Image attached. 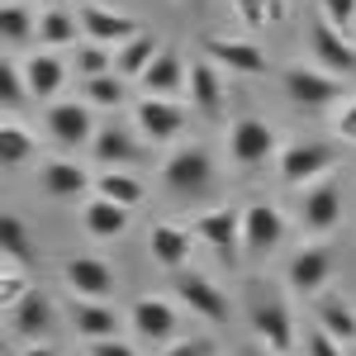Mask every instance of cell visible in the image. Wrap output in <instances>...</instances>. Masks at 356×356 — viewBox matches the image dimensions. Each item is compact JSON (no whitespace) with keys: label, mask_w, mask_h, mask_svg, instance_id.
<instances>
[{"label":"cell","mask_w":356,"mask_h":356,"mask_svg":"<svg viewBox=\"0 0 356 356\" xmlns=\"http://www.w3.org/2000/svg\"><path fill=\"white\" fill-rule=\"evenodd\" d=\"M247 328L257 332V342L261 347H271V352H295V314H290V295L275 285V280H252L247 285Z\"/></svg>","instance_id":"cell-1"},{"label":"cell","mask_w":356,"mask_h":356,"mask_svg":"<svg viewBox=\"0 0 356 356\" xmlns=\"http://www.w3.org/2000/svg\"><path fill=\"white\" fill-rule=\"evenodd\" d=\"M271 157H280V138H275L271 124L257 119V114L233 119V129H228V162L238 171H261Z\"/></svg>","instance_id":"cell-2"},{"label":"cell","mask_w":356,"mask_h":356,"mask_svg":"<svg viewBox=\"0 0 356 356\" xmlns=\"http://www.w3.org/2000/svg\"><path fill=\"white\" fill-rule=\"evenodd\" d=\"M285 95L295 105H304V110H328L337 100H347V76L323 72L318 62H295L285 72Z\"/></svg>","instance_id":"cell-3"},{"label":"cell","mask_w":356,"mask_h":356,"mask_svg":"<svg viewBox=\"0 0 356 356\" xmlns=\"http://www.w3.org/2000/svg\"><path fill=\"white\" fill-rule=\"evenodd\" d=\"M186 119H191V110H186L176 95H143L134 105V129L143 134V143H152V147L176 143V138L186 134Z\"/></svg>","instance_id":"cell-4"},{"label":"cell","mask_w":356,"mask_h":356,"mask_svg":"<svg viewBox=\"0 0 356 356\" xmlns=\"http://www.w3.org/2000/svg\"><path fill=\"white\" fill-rule=\"evenodd\" d=\"M43 124H48V138H53L57 147H67V152H76V147H90L95 134H100V124H95V105L90 100H53L48 114H43Z\"/></svg>","instance_id":"cell-5"},{"label":"cell","mask_w":356,"mask_h":356,"mask_svg":"<svg viewBox=\"0 0 356 356\" xmlns=\"http://www.w3.org/2000/svg\"><path fill=\"white\" fill-rule=\"evenodd\" d=\"M332 166H337V147L328 143H285L280 147V157H275V171H280V181L285 186H314V181H323Z\"/></svg>","instance_id":"cell-6"},{"label":"cell","mask_w":356,"mask_h":356,"mask_svg":"<svg viewBox=\"0 0 356 356\" xmlns=\"http://www.w3.org/2000/svg\"><path fill=\"white\" fill-rule=\"evenodd\" d=\"M309 62H318L323 72H337V76H356V43L347 38V29H337L332 19H314L309 24Z\"/></svg>","instance_id":"cell-7"},{"label":"cell","mask_w":356,"mask_h":356,"mask_svg":"<svg viewBox=\"0 0 356 356\" xmlns=\"http://www.w3.org/2000/svg\"><path fill=\"white\" fill-rule=\"evenodd\" d=\"M129 328H134L143 342L166 347V342L181 337V309L171 300H162V295H138L134 309H129Z\"/></svg>","instance_id":"cell-8"},{"label":"cell","mask_w":356,"mask_h":356,"mask_svg":"<svg viewBox=\"0 0 356 356\" xmlns=\"http://www.w3.org/2000/svg\"><path fill=\"white\" fill-rule=\"evenodd\" d=\"M337 223H342V186L332 176H323L300 200V228H304V238H328Z\"/></svg>","instance_id":"cell-9"},{"label":"cell","mask_w":356,"mask_h":356,"mask_svg":"<svg viewBox=\"0 0 356 356\" xmlns=\"http://www.w3.org/2000/svg\"><path fill=\"white\" fill-rule=\"evenodd\" d=\"M214 181V157L209 147H181L162 162V186L171 195H200Z\"/></svg>","instance_id":"cell-10"},{"label":"cell","mask_w":356,"mask_h":356,"mask_svg":"<svg viewBox=\"0 0 356 356\" xmlns=\"http://www.w3.org/2000/svg\"><path fill=\"white\" fill-rule=\"evenodd\" d=\"M176 295H181V304L191 309L195 318H204V323H228V318H233L228 290H219V280H209V275H200V271H181Z\"/></svg>","instance_id":"cell-11"},{"label":"cell","mask_w":356,"mask_h":356,"mask_svg":"<svg viewBox=\"0 0 356 356\" xmlns=\"http://www.w3.org/2000/svg\"><path fill=\"white\" fill-rule=\"evenodd\" d=\"M332 266H337V261H332V247L314 238V243H304L300 252L290 257V266H285V285L314 300V295H323V285L332 280Z\"/></svg>","instance_id":"cell-12"},{"label":"cell","mask_w":356,"mask_h":356,"mask_svg":"<svg viewBox=\"0 0 356 356\" xmlns=\"http://www.w3.org/2000/svg\"><path fill=\"white\" fill-rule=\"evenodd\" d=\"M191 228L195 238L219 257H238V247H243V209H233V204H214V209L195 214Z\"/></svg>","instance_id":"cell-13"},{"label":"cell","mask_w":356,"mask_h":356,"mask_svg":"<svg viewBox=\"0 0 356 356\" xmlns=\"http://www.w3.org/2000/svg\"><path fill=\"white\" fill-rule=\"evenodd\" d=\"M62 280L72 295H86V300H114V290H119V275L105 257H67Z\"/></svg>","instance_id":"cell-14"},{"label":"cell","mask_w":356,"mask_h":356,"mask_svg":"<svg viewBox=\"0 0 356 356\" xmlns=\"http://www.w3.org/2000/svg\"><path fill=\"white\" fill-rule=\"evenodd\" d=\"M195 243H200V238H195L191 223L162 219V223H152V228H147V257H152L162 271H186V261H191V247H195Z\"/></svg>","instance_id":"cell-15"},{"label":"cell","mask_w":356,"mask_h":356,"mask_svg":"<svg viewBox=\"0 0 356 356\" xmlns=\"http://www.w3.org/2000/svg\"><path fill=\"white\" fill-rule=\"evenodd\" d=\"M280 238H285V214H280V204L252 200L243 209V247L252 257H266V252L280 247Z\"/></svg>","instance_id":"cell-16"},{"label":"cell","mask_w":356,"mask_h":356,"mask_svg":"<svg viewBox=\"0 0 356 356\" xmlns=\"http://www.w3.org/2000/svg\"><path fill=\"white\" fill-rule=\"evenodd\" d=\"M67 323L81 342H100V337H119V309L110 300H86L72 295L67 300Z\"/></svg>","instance_id":"cell-17"},{"label":"cell","mask_w":356,"mask_h":356,"mask_svg":"<svg viewBox=\"0 0 356 356\" xmlns=\"http://www.w3.org/2000/svg\"><path fill=\"white\" fill-rule=\"evenodd\" d=\"M81 29H86V38H95V43H105V48H119V43H129L134 33H143L134 15L110 10V5H100V0L81 5Z\"/></svg>","instance_id":"cell-18"},{"label":"cell","mask_w":356,"mask_h":356,"mask_svg":"<svg viewBox=\"0 0 356 356\" xmlns=\"http://www.w3.org/2000/svg\"><path fill=\"white\" fill-rule=\"evenodd\" d=\"M204 57H214L223 72H233V76H261L266 72V53L257 48V43H247V38H204Z\"/></svg>","instance_id":"cell-19"},{"label":"cell","mask_w":356,"mask_h":356,"mask_svg":"<svg viewBox=\"0 0 356 356\" xmlns=\"http://www.w3.org/2000/svg\"><path fill=\"white\" fill-rule=\"evenodd\" d=\"M90 186H95V176L72 157H53V162L38 166V191L53 195V200H81Z\"/></svg>","instance_id":"cell-20"},{"label":"cell","mask_w":356,"mask_h":356,"mask_svg":"<svg viewBox=\"0 0 356 356\" xmlns=\"http://www.w3.org/2000/svg\"><path fill=\"white\" fill-rule=\"evenodd\" d=\"M72 72H76V67H72L67 57H57V48H43V53L24 57V76H29V90H33V100H57Z\"/></svg>","instance_id":"cell-21"},{"label":"cell","mask_w":356,"mask_h":356,"mask_svg":"<svg viewBox=\"0 0 356 356\" xmlns=\"http://www.w3.org/2000/svg\"><path fill=\"white\" fill-rule=\"evenodd\" d=\"M129 223H134V209L119 204V200H105V195L86 200V209H81V228L95 238V243H114V238H124Z\"/></svg>","instance_id":"cell-22"},{"label":"cell","mask_w":356,"mask_h":356,"mask_svg":"<svg viewBox=\"0 0 356 356\" xmlns=\"http://www.w3.org/2000/svg\"><path fill=\"white\" fill-rule=\"evenodd\" d=\"M138 129L129 134V129H119V124H105L100 134H95V143H90V157L100 166H138L143 162V143H138Z\"/></svg>","instance_id":"cell-23"},{"label":"cell","mask_w":356,"mask_h":356,"mask_svg":"<svg viewBox=\"0 0 356 356\" xmlns=\"http://www.w3.org/2000/svg\"><path fill=\"white\" fill-rule=\"evenodd\" d=\"M223 67L214 57H195L191 72H186V95L195 100V110L200 114H219L223 110Z\"/></svg>","instance_id":"cell-24"},{"label":"cell","mask_w":356,"mask_h":356,"mask_svg":"<svg viewBox=\"0 0 356 356\" xmlns=\"http://www.w3.org/2000/svg\"><path fill=\"white\" fill-rule=\"evenodd\" d=\"M186 72H191V62L176 48H162L152 57V67L138 76V86H143V95H181L186 90Z\"/></svg>","instance_id":"cell-25"},{"label":"cell","mask_w":356,"mask_h":356,"mask_svg":"<svg viewBox=\"0 0 356 356\" xmlns=\"http://www.w3.org/2000/svg\"><path fill=\"white\" fill-rule=\"evenodd\" d=\"M53 300L43 295V290H29L24 300L10 309V332L15 337H24V342H43V332L53 328Z\"/></svg>","instance_id":"cell-26"},{"label":"cell","mask_w":356,"mask_h":356,"mask_svg":"<svg viewBox=\"0 0 356 356\" xmlns=\"http://www.w3.org/2000/svg\"><path fill=\"white\" fill-rule=\"evenodd\" d=\"M81 15H72L67 5H43V15H38V43L43 48H72V43H81Z\"/></svg>","instance_id":"cell-27"},{"label":"cell","mask_w":356,"mask_h":356,"mask_svg":"<svg viewBox=\"0 0 356 356\" xmlns=\"http://www.w3.org/2000/svg\"><path fill=\"white\" fill-rule=\"evenodd\" d=\"M314 323L328 328L337 342H356V309L342 295H314Z\"/></svg>","instance_id":"cell-28"},{"label":"cell","mask_w":356,"mask_h":356,"mask_svg":"<svg viewBox=\"0 0 356 356\" xmlns=\"http://www.w3.org/2000/svg\"><path fill=\"white\" fill-rule=\"evenodd\" d=\"M162 53V43L152 38V33H134L129 43H119L114 48V72L124 76V81H138L147 67H152V57Z\"/></svg>","instance_id":"cell-29"},{"label":"cell","mask_w":356,"mask_h":356,"mask_svg":"<svg viewBox=\"0 0 356 356\" xmlns=\"http://www.w3.org/2000/svg\"><path fill=\"white\" fill-rule=\"evenodd\" d=\"M95 195H105V200H119V204L138 209L147 191H143V181H138L129 166H105V176H95Z\"/></svg>","instance_id":"cell-30"},{"label":"cell","mask_w":356,"mask_h":356,"mask_svg":"<svg viewBox=\"0 0 356 356\" xmlns=\"http://www.w3.org/2000/svg\"><path fill=\"white\" fill-rule=\"evenodd\" d=\"M33 152H38V138L29 134L19 119H5V124H0V162L15 171V166L33 162Z\"/></svg>","instance_id":"cell-31"},{"label":"cell","mask_w":356,"mask_h":356,"mask_svg":"<svg viewBox=\"0 0 356 356\" xmlns=\"http://www.w3.org/2000/svg\"><path fill=\"white\" fill-rule=\"evenodd\" d=\"M0 33H5V48H24L29 38H38V15L24 0H10L5 15H0Z\"/></svg>","instance_id":"cell-32"},{"label":"cell","mask_w":356,"mask_h":356,"mask_svg":"<svg viewBox=\"0 0 356 356\" xmlns=\"http://www.w3.org/2000/svg\"><path fill=\"white\" fill-rule=\"evenodd\" d=\"M81 100H90L95 110H114V105H124L129 100V86L119 72H105V76H86L81 81Z\"/></svg>","instance_id":"cell-33"},{"label":"cell","mask_w":356,"mask_h":356,"mask_svg":"<svg viewBox=\"0 0 356 356\" xmlns=\"http://www.w3.org/2000/svg\"><path fill=\"white\" fill-rule=\"evenodd\" d=\"M0 243H5V261H19V266L33 261V238H29V228H24L19 214H5V223H0Z\"/></svg>","instance_id":"cell-34"},{"label":"cell","mask_w":356,"mask_h":356,"mask_svg":"<svg viewBox=\"0 0 356 356\" xmlns=\"http://www.w3.org/2000/svg\"><path fill=\"white\" fill-rule=\"evenodd\" d=\"M72 67H76V76H105V72H114V53L105 48V43H95V38H86V43H76V57H72Z\"/></svg>","instance_id":"cell-35"},{"label":"cell","mask_w":356,"mask_h":356,"mask_svg":"<svg viewBox=\"0 0 356 356\" xmlns=\"http://www.w3.org/2000/svg\"><path fill=\"white\" fill-rule=\"evenodd\" d=\"M29 290H33V285H29V266H19V261H5V266H0V304H5V314L24 300Z\"/></svg>","instance_id":"cell-36"},{"label":"cell","mask_w":356,"mask_h":356,"mask_svg":"<svg viewBox=\"0 0 356 356\" xmlns=\"http://www.w3.org/2000/svg\"><path fill=\"white\" fill-rule=\"evenodd\" d=\"M0 81H5V105L10 110H19L33 100V90H29V76H24V62L19 57H5V72H0Z\"/></svg>","instance_id":"cell-37"},{"label":"cell","mask_w":356,"mask_h":356,"mask_svg":"<svg viewBox=\"0 0 356 356\" xmlns=\"http://www.w3.org/2000/svg\"><path fill=\"white\" fill-rule=\"evenodd\" d=\"M304 356H347V342H337L328 328H309V337H304Z\"/></svg>","instance_id":"cell-38"},{"label":"cell","mask_w":356,"mask_h":356,"mask_svg":"<svg viewBox=\"0 0 356 356\" xmlns=\"http://www.w3.org/2000/svg\"><path fill=\"white\" fill-rule=\"evenodd\" d=\"M157 356H214V342L209 337H176V342L157 347Z\"/></svg>","instance_id":"cell-39"},{"label":"cell","mask_w":356,"mask_h":356,"mask_svg":"<svg viewBox=\"0 0 356 356\" xmlns=\"http://www.w3.org/2000/svg\"><path fill=\"white\" fill-rule=\"evenodd\" d=\"M318 10H323V19H332L337 29L356 24V0H318Z\"/></svg>","instance_id":"cell-40"},{"label":"cell","mask_w":356,"mask_h":356,"mask_svg":"<svg viewBox=\"0 0 356 356\" xmlns=\"http://www.w3.org/2000/svg\"><path fill=\"white\" fill-rule=\"evenodd\" d=\"M332 129H337L342 143H352V147H356V95L342 100V110H337V119H332Z\"/></svg>","instance_id":"cell-41"},{"label":"cell","mask_w":356,"mask_h":356,"mask_svg":"<svg viewBox=\"0 0 356 356\" xmlns=\"http://www.w3.org/2000/svg\"><path fill=\"white\" fill-rule=\"evenodd\" d=\"M233 10H238V24H247V29H266L271 24L261 0H233Z\"/></svg>","instance_id":"cell-42"},{"label":"cell","mask_w":356,"mask_h":356,"mask_svg":"<svg viewBox=\"0 0 356 356\" xmlns=\"http://www.w3.org/2000/svg\"><path fill=\"white\" fill-rule=\"evenodd\" d=\"M86 352L90 356H138L129 342H119V337H100V342H86Z\"/></svg>","instance_id":"cell-43"},{"label":"cell","mask_w":356,"mask_h":356,"mask_svg":"<svg viewBox=\"0 0 356 356\" xmlns=\"http://www.w3.org/2000/svg\"><path fill=\"white\" fill-rule=\"evenodd\" d=\"M261 5H266V19L271 24H285L290 19V0H261Z\"/></svg>","instance_id":"cell-44"},{"label":"cell","mask_w":356,"mask_h":356,"mask_svg":"<svg viewBox=\"0 0 356 356\" xmlns=\"http://www.w3.org/2000/svg\"><path fill=\"white\" fill-rule=\"evenodd\" d=\"M19 356H57V347H48V342H29Z\"/></svg>","instance_id":"cell-45"},{"label":"cell","mask_w":356,"mask_h":356,"mask_svg":"<svg viewBox=\"0 0 356 356\" xmlns=\"http://www.w3.org/2000/svg\"><path fill=\"white\" fill-rule=\"evenodd\" d=\"M252 356H285V352H271V347H257Z\"/></svg>","instance_id":"cell-46"},{"label":"cell","mask_w":356,"mask_h":356,"mask_svg":"<svg viewBox=\"0 0 356 356\" xmlns=\"http://www.w3.org/2000/svg\"><path fill=\"white\" fill-rule=\"evenodd\" d=\"M43 5H72V0H43Z\"/></svg>","instance_id":"cell-47"},{"label":"cell","mask_w":356,"mask_h":356,"mask_svg":"<svg viewBox=\"0 0 356 356\" xmlns=\"http://www.w3.org/2000/svg\"><path fill=\"white\" fill-rule=\"evenodd\" d=\"M86 356H90V352H86Z\"/></svg>","instance_id":"cell-48"}]
</instances>
